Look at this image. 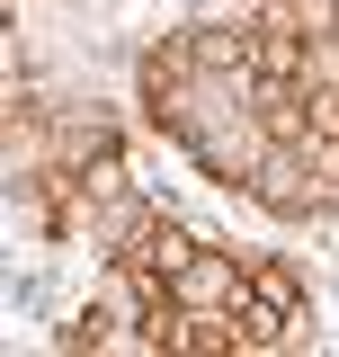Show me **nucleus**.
<instances>
[{
  "label": "nucleus",
  "instance_id": "obj_6",
  "mask_svg": "<svg viewBox=\"0 0 339 357\" xmlns=\"http://www.w3.org/2000/svg\"><path fill=\"white\" fill-rule=\"evenodd\" d=\"M188 63L214 72V81H241V72H250V36H241V27H197V36H188Z\"/></svg>",
  "mask_w": 339,
  "mask_h": 357
},
{
  "label": "nucleus",
  "instance_id": "obj_2",
  "mask_svg": "<svg viewBox=\"0 0 339 357\" xmlns=\"http://www.w3.org/2000/svg\"><path fill=\"white\" fill-rule=\"evenodd\" d=\"M241 277H250L241 259H223V250H197V259L170 277V304H179V312H232V304H241Z\"/></svg>",
  "mask_w": 339,
  "mask_h": 357
},
{
  "label": "nucleus",
  "instance_id": "obj_4",
  "mask_svg": "<svg viewBox=\"0 0 339 357\" xmlns=\"http://www.w3.org/2000/svg\"><path fill=\"white\" fill-rule=\"evenodd\" d=\"M188 259H197V241H188V232H179L170 215H152V223H143V241L126 250V268H143V277H161V286H170V277H179Z\"/></svg>",
  "mask_w": 339,
  "mask_h": 357
},
{
  "label": "nucleus",
  "instance_id": "obj_3",
  "mask_svg": "<svg viewBox=\"0 0 339 357\" xmlns=\"http://www.w3.org/2000/svg\"><path fill=\"white\" fill-rule=\"evenodd\" d=\"M303 170H312V161H303V143H277V152L250 170V197H259V206H277V215H303V206H312Z\"/></svg>",
  "mask_w": 339,
  "mask_h": 357
},
{
  "label": "nucleus",
  "instance_id": "obj_5",
  "mask_svg": "<svg viewBox=\"0 0 339 357\" xmlns=\"http://www.w3.org/2000/svg\"><path fill=\"white\" fill-rule=\"evenodd\" d=\"M250 81L259 89H295L303 81V36L295 27H259L250 36Z\"/></svg>",
  "mask_w": 339,
  "mask_h": 357
},
{
  "label": "nucleus",
  "instance_id": "obj_1",
  "mask_svg": "<svg viewBox=\"0 0 339 357\" xmlns=\"http://www.w3.org/2000/svg\"><path fill=\"white\" fill-rule=\"evenodd\" d=\"M232 321H241V349H277V340L303 321V277H295L286 259H259L250 277H241V304H232Z\"/></svg>",
  "mask_w": 339,
  "mask_h": 357
}]
</instances>
